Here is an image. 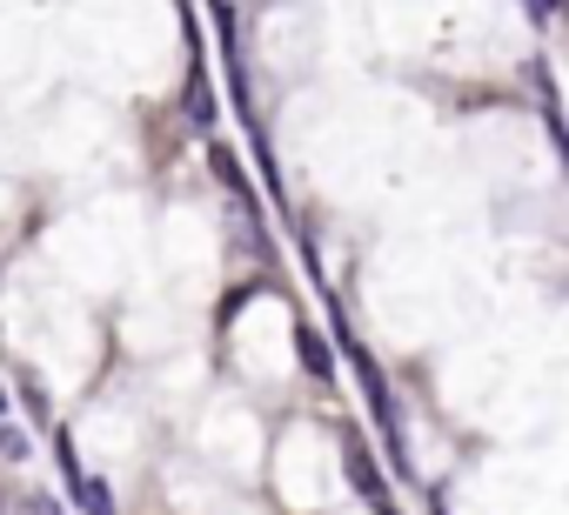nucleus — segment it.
I'll return each instance as SVG.
<instances>
[{"label":"nucleus","mask_w":569,"mask_h":515,"mask_svg":"<svg viewBox=\"0 0 569 515\" xmlns=\"http://www.w3.org/2000/svg\"><path fill=\"white\" fill-rule=\"evenodd\" d=\"M342 475L362 488V502H369L376 515H396V502H389V482H382V468H376V455H369V442H362L356 428L342 435Z\"/></svg>","instance_id":"obj_1"},{"label":"nucleus","mask_w":569,"mask_h":515,"mask_svg":"<svg viewBox=\"0 0 569 515\" xmlns=\"http://www.w3.org/2000/svg\"><path fill=\"white\" fill-rule=\"evenodd\" d=\"M342 355L356 362V375H362V388H369V408H376V422L389 428V442H402V428H396V402H389V382H382V368H376V355H369L362 342H342Z\"/></svg>","instance_id":"obj_2"},{"label":"nucleus","mask_w":569,"mask_h":515,"mask_svg":"<svg viewBox=\"0 0 569 515\" xmlns=\"http://www.w3.org/2000/svg\"><path fill=\"white\" fill-rule=\"evenodd\" d=\"M296 362H302L316 382H336V355H329V342H322L309 322H296Z\"/></svg>","instance_id":"obj_3"},{"label":"nucleus","mask_w":569,"mask_h":515,"mask_svg":"<svg viewBox=\"0 0 569 515\" xmlns=\"http://www.w3.org/2000/svg\"><path fill=\"white\" fill-rule=\"evenodd\" d=\"M74 482V502L88 508V515H114V502H108V482L101 475H68Z\"/></svg>","instance_id":"obj_4"},{"label":"nucleus","mask_w":569,"mask_h":515,"mask_svg":"<svg viewBox=\"0 0 569 515\" xmlns=\"http://www.w3.org/2000/svg\"><path fill=\"white\" fill-rule=\"evenodd\" d=\"M0 515H61V502H54V495H41V488H21V495L0 502Z\"/></svg>","instance_id":"obj_5"},{"label":"nucleus","mask_w":569,"mask_h":515,"mask_svg":"<svg viewBox=\"0 0 569 515\" xmlns=\"http://www.w3.org/2000/svg\"><path fill=\"white\" fill-rule=\"evenodd\" d=\"M181 101H188V121H194V128H214V94H208L201 68H194V81H188V94H181Z\"/></svg>","instance_id":"obj_6"},{"label":"nucleus","mask_w":569,"mask_h":515,"mask_svg":"<svg viewBox=\"0 0 569 515\" xmlns=\"http://www.w3.org/2000/svg\"><path fill=\"white\" fill-rule=\"evenodd\" d=\"M208 161H214V174H221V181H228V194H234V201H248V181H241V161H234V154H228V148H214V154H208Z\"/></svg>","instance_id":"obj_7"},{"label":"nucleus","mask_w":569,"mask_h":515,"mask_svg":"<svg viewBox=\"0 0 569 515\" xmlns=\"http://www.w3.org/2000/svg\"><path fill=\"white\" fill-rule=\"evenodd\" d=\"M0 455H8V462H28L34 448H28V435H21V428H0Z\"/></svg>","instance_id":"obj_8"},{"label":"nucleus","mask_w":569,"mask_h":515,"mask_svg":"<svg viewBox=\"0 0 569 515\" xmlns=\"http://www.w3.org/2000/svg\"><path fill=\"white\" fill-rule=\"evenodd\" d=\"M21 402H28V415H34V422H48V395H41V382H34V375L21 382Z\"/></svg>","instance_id":"obj_9"},{"label":"nucleus","mask_w":569,"mask_h":515,"mask_svg":"<svg viewBox=\"0 0 569 515\" xmlns=\"http://www.w3.org/2000/svg\"><path fill=\"white\" fill-rule=\"evenodd\" d=\"M529 14H536V21H549V0H529Z\"/></svg>","instance_id":"obj_10"},{"label":"nucleus","mask_w":569,"mask_h":515,"mask_svg":"<svg viewBox=\"0 0 569 515\" xmlns=\"http://www.w3.org/2000/svg\"><path fill=\"white\" fill-rule=\"evenodd\" d=\"M0 415H8V388H0Z\"/></svg>","instance_id":"obj_11"},{"label":"nucleus","mask_w":569,"mask_h":515,"mask_svg":"<svg viewBox=\"0 0 569 515\" xmlns=\"http://www.w3.org/2000/svg\"><path fill=\"white\" fill-rule=\"evenodd\" d=\"M556 8H562V0H549V14H556Z\"/></svg>","instance_id":"obj_12"}]
</instances>
